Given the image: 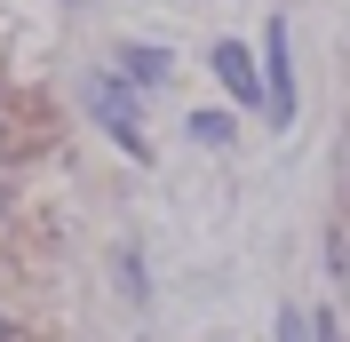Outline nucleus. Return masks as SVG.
<instances>
[{
  "label": "nucleus",
  "instance_id": "1",
  "mask_svg": "<svg viewBox=\"0 0 350 342\" xmlns=\"http://www.w3.org/2000/svg\"><path fill=\"white\" fill-rule=\"evenodd\" d=\"M262 120L286 128L295 120V56H286V16L262 24Z\"/></svg>",
  "mask_w": 350,
  "mask_h": 342
},
{
  "label": "nucleus",
  "instance_id": "2",
  "mask_svg": "<svg viewBox=\"0 0 350 342\" xmlns=\"http://www.w3.org/2000/svg\"><path fill=\"white\" fill-rule=\"evenodd\" d=\"M88 111H96V120H104V135H120L135 159H152V144H144V120H135V88H128V80L96 72V80H88Z\"/></svg>",
  "mask_w": 350,
  "mask_h": 342
},
{
  "label": "nucleus",
  "instance_id": "3",
  "mask_svg": "<svg viewBox=\"0 0 350 342\" xmlns=\"http://www.w3.org/2000/svg\"><path fill=\"white\" fill-rule=\"evenodd\" d=\"M215 80L231 88V104H247V111L262 104V80H255V56H247L239 40H215Z\"/></svg>",
  "mask_w": 350,
  "mask_h": 342
},
{
  "label": "nucleus",
  "instance_id": "4",
  "mask_svg": "<svg viewBox=\"0 0 350 342\" xmlns=\"http://www.w3.org/2000/svg\"><path fill=\"white\" fill-rule=\"evenodd\" d=\"M120 80L159 88V80H167V56H159V48H128V56H120Z\"/></svg>",
  "mask_w": 350,
  "mask_h": 342
},
{
  "label": "nucleus",
  "instance_id": "5",
  "mask_svg": "<svg viewBox=\"0 0 350 342\" xmlns=\"http://www.w3.org/2000/svg\"><path fill=\"white\" fill-rule=\"evenodd\" d=\"M191 135H199V144H231V120H223V111H199Z\"/></svg>",
  "mask_w": 350,
  "mask_h": 342
},
{
  "label": "nucleus",
  "instance_id": "6",
  "mask_svg": "<svg viewBox=\"0 0 350 342\" xmlns=\"http://www.w3.org/2000/svg\"><path fill=\"white\" fill-rule=\"evenodd\" d=\"M279 342H303V311H279Z\"/></svg>",
  "mask_w": 350,
  "mask_h": 342
},
{
  "label": "nucleus",
  "instance_id": "7",
  "mask_svg": "<svg viewBox=\"0 0 350 342\" xmlns=\"http://www.w3.org/2000/svg\"><path fill=\"white\" fill-rule=\"evenodd\" d=\"M0 342H16V326H8V319H0Z\"/></svg>",
  "mask_w": 350,
  "mask_h": 342
},
{
  "label": "nucleus",
  "instance_id": "8",
  "mask_svg": "<svg viewBox=\"0 0 350 342\" xmlns=\"http://www.w3.org/2000/svg\"><path fill=\"white\" fill-rule=\"evenodd\" d=\"M0 144H8V128H0Z\"/></svg>",
  "mask_w": 350,
  "mask_h": 342
}]
</instances>
